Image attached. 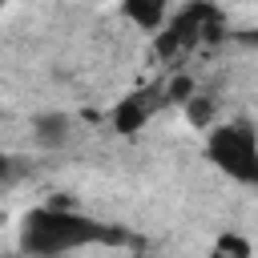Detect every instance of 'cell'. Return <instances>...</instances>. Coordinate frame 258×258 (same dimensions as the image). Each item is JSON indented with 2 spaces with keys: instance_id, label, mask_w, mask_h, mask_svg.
<instances>
[{
  "instance_id": "obj_1",
  "label": "cell",
  "mask_w": 258,
  "mask_h": 258,
  "mask_svg": "<svg viewBox=\"0 0 258 258\" xmlns=\"http://www.w3.org/2000/svg\"><path fill=\"white\" fill-rule=\"evenodd\" d=\"M101 242H125V234L73 206H32L16 226V246L24 258H60Z\"/></svg>"
},
{
  "instance_id": "obj_2",
  "label": "cell",
  "mask_w": 258,
  "mask_h": 258,
  "mask_svg": "<svg viewBox=\"0 0 258 258\" xmlns=\"http://www.w3.org/2000/svg\"><path fill=\"white\" fill-rule=\"evenodd\" d=\"M206 161L238 185H258V129L242 117L206 129Z\"/></svg>"
},
{
  "instance_id": "obj_3",
  "label": "cell",
  "mask_w": 258,
  "mask_h": 258,
  "mask_svg": "<svg viewBox=\"0 0 258 258\" xmlns=\"http://www.w3.org/2000/svg\"><path fill=\"white\" fill-rule=\"evenodd\" d=\"M226 36V16L218 12L214 0H194L177 12H169V20L157 28V52L161 56H181L194 52L210 40Z\"/></svg>"
},
{
  "instance_id": "obj_4",
  "label": "cell",
  "mask_w": 258,
  "mask_h": 258,
  "mask_svg": "<svg viewBox=\"0 0 258 258\" xmlns=\"http://www.w3.org/2000/svg\"><path fill=\"white\" fill-rule=\"evenodd\" d=\"M165 105H169V101H165V81L129 89V93L109 109V125H113V133H121V137H133V133H141V129L153 121V113L165 109Z\"/></svg>"
},
{
  "instance_id": "obj_5",
  "label": "cell",
  "mask_w": 258,
  "mask_h": 258,
  "mask_svg": "<svg viewBox=\"0 0 258 258\" xmlns=\"http://www.w3.org/2000/svg\"><path fill=\"white\" fill-rule=\"evenodd\" d=\"M73 137V117L64 109H44L32 117V141L40 149H64Z\"/></svg>"
},
{
  "instance_id": "obj_6",
  "label": "cell",
  "mask_w": 258,
  "mask_h": 258,
  "mask_svg": "<svg viewBox=\"0 0 258 258\" xmlns=\"http://www.w3.org/2000/svg\"><path fill=\"white\" fill-rule=\"evenodd\" d=\"M117 8H121V16H125L129 24H137L141 32H157V28L169 20L173 0H117Z\"/></svg>"
},
{
  "instance_id": "obj_7",
  "label": "cell",
  "mask_w": 258,
  "mask_h": 258,
  "mask_svg": "<svg viewBox=\"0 0 258 258\" xmlns=\"http://www.w3.org/2000/svg\"><path fill=\"white\" fill-rule=\"evenodd\" d=\"M206 258H254V246H250V238H246V234L226 230V234H218V238H214V246H210V254H206Z\"/></svg>"
},
{
  "instance_id": "obj_8",
  "label": "cell",
  "mask_w": 258,
  "mask_h": 258,
  "mask_svg": "<svg viewBox=\"0 0 258 258\" xmlns=\"http://www.w3.org/2000/svg\"><path fill=\"white\" fill-rule=\"evenodd\" d=\"M185 117L194 121V129H210L214 125V101L210 97H185Z\"/></svg>"
},
{
  "instance_id": "obj_9",
  "label": "cell",
  "mask_w": 258,
  "mask_h": 258,
  "mask_svg": "<svg viewBox=\"0 0 258 258\" xmlns=\"http://www.w3.org/2000/svg\"><path fill=\"white\" fill-rule=\"evenodd\" d=\"M8 177H12V157L0 153V181H8Z\"/></svg>"
},
{
  "instance_id": "obj_10",
  "label": "cell",
  "mask_w": 258,
  "mask_h": 258,
  "mask_svg": "<svg viewBox=\"0 0 258 258\" xmlns=\"http://www.w3.org/2000/svg\"><path fill=\"white\" fill-rule=\"evenodd\" d=\"M0 8H4V0H0Z\"/></svg>"
}]
</instances>
